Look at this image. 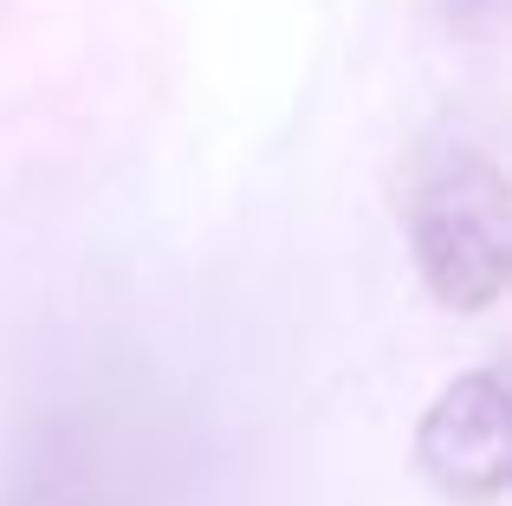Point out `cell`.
<instances>
[{
  "instance_id": "obj_1",
  "label": "cell",
  "mask_w": 512,
  "mask_h": 506,
  "mask_svg": "<svg viewBox=\"0 0 512 506\" xmlns=\"http://www.w3.org/2000/svg\"><path fill=\"white\" fill-rule=\"evenodd\" d=\"M0 506H182V442L143 396H39L0 435Z\"/></svg>"
},
{
  "instance_id": "obj_3",
  "label": "cell",
  "mask_w": 512,
  "mask_h": 506,
  "mask_svg": "<svg viewBox=\"0 0 512 506\" xmlns=\"http://www.w3.org/2000/svg\"><path fill=\"white\" fill-rule=\"evenodd\" d=\"M415 468L461 506H487L506 487V377L493 364L454 377L415 429Z\"/></svg>"
},
{
  "instance_id": "obj_2",
  "label": "cell",
  "mask_w": 512,
  "mask_h": 506,
  "mask_svg": "<svg viewBox=\"0 0 512 506\" xmlns=\"http://www.w3.org/2000/svg\"><path fill=\"white\" fill-rule=\"evenodd\" d=\"M409 253L448 312H487L506 292V182L487 150L454 143L409 195Z\"/></svg>"
},
{
  "instance_id": "obj_4",
  "label": "cell",
  "mask_w": 512,
  "mask_h": 506,
  "mask_svg": "<svg viewBox=\"0 0 512 506\" xmlns=\"http://www.w3.org/2000/svg\"><path fill=\"white\" fill-rule=\"evenodd\" d=\"M435 13L454 26V33H480V26H493L500 0H435Z\"/></svg>"
}]
</instances>
